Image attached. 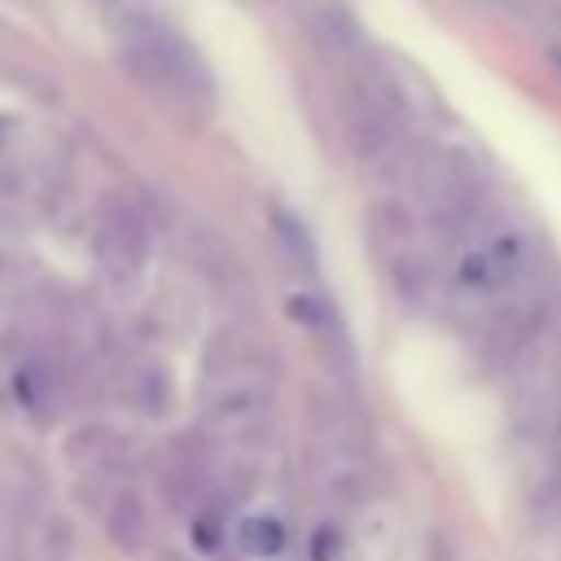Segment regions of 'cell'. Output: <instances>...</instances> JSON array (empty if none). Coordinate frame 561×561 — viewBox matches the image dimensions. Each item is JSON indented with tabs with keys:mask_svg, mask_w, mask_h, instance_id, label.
I'll return each mask as SVG.
<instances>
[{
	"mask_svg": "<svg viewBox=\"0 0 561 561\" xmlns=\"http://www.w3.org/2000/svg\"><path fill=\"white\" fill-rule=\"evenodd\" d=\"M114 26L118 39V57L127 61V70L158 92L167 105L188 110V114H206L215 105V75L202 61V53L149 4H131L114 18H105Z\"/></svg>",
	"mask_w": 561,
	"mask_h": 561,
	"instance_id": "1",
	"label": "cell"
},
{
	"mask_svg": "<svg viewBox=\"0 0 561 561\" xmlns=\"http://www.w3.org/2000/svg\"><path fill=\"white\" fill-rule=\"evenodd\" d=\"M337 114H342V136H346L351 153L364 162L390 153L403 136V123H408V105H403L399 88L381 70H373L368 61L346 70Z\"/></svg>",
	"mask_w": 561,
	"mask_h": 561,
	"instance_id": "2",
	"label": "cell"
},
{
	"mask_svg": "<svg viewBox=\"0 0 561 561\" xmlns=\"http://www.w3.org/2000/svg\"><path fill=\"white\" fill-rule=\"evenodd\" d=\"M535 245L522 232H482L456 250L451 276L473 298H508L535 276Z\"/></svg>",
	"mask_w": 561,
	"mask_h": 561,
	"instance_id": "3",
	"label": "cell"
},
{
	"mask_svg": "<svg viewBox=\"0 0 561 561\" xmlns=\"http://www.w3.org/2000/svg\"><path fill=\"white\" fill-rule=\"evenodd\" d=\"M149 219L140 215L136 202L127 197H110L101 210H96V228H92V250H96V263L105 272V280L114 285H131L145 263H149Z\"/></svg>",
	"mask_w": 561,
	"mask_h": 561,
	"instance_id": "4",
	"label": "cell"
},
{
	"mask_svg": "<svg viewBox=\"0 0 561 561\" xmlns=\"http://www.w3.org/2000/svg\"><path fill=\"white\" fill-rule=\"evenodd\" d=\"M285 311H289V320L311 337V346L320 351V359L329 364V373H337L342 381H355L359 355H355L351 329H346L342 311L333 307V298L302 289V294H289V298H285Z\"/></svg>",
	"mask_w": 561,
	"mask_h": 561,
	"instance_id": "5",
	"label": "cell"
},
{
	"mask_svg": "<svg viewBox=\"0 0 561 561\" xmlns=\"http://www.w3.org/2000/svg\"><path fill=\"white\" fill-rule=\"evenodd\" d=\"M302 22H307L311 44H316L329 61H337L342 70H355V66L368 61L364 31H359V22H355V13H351L346 4H337V0H316Z\"/></svg>",
	"mask_w": 561,
	"mask_h": 561,
	"instance_id": "6",
	"label": "cell"
},
{
	"mask_svg": "<svg viewBox=\"0 0 561 561\" xmlns=\"http://www.w3.org/2000/svg\"><path fill=\"white\" fill-rule=\"evenodd\" d=\"M105 535H110V543L123 548V552H136V548L145 543L149 517H145V504H140L136 491H118V495L110 500V508H105Z\"/></svg>",
	"mask_w": 561,
	"mask_h": 561,
	"instance_id": "7",
	"label": "cell"
},
{
	"mask_svg": "<svg viewBox=\"0 0 561 561\" xmlns=\"http://www.w3.org/2000/svg\"><path fill=\"white\" fill-rule=\"evenodd\" d=\"M232 543L245 552V557H254V561H267V557H276V552H285V526H280V517H272V513H245L237 526H232Z\"/></svg>",
	"mask_w": 561,
	"mask_h": 561,
	"instance_id": "8",
	"label": "cell"
},
{
	"mask_svg": "<svg viewBox=\"0 0 561 561\" xmlns=\"http://www.w3.org/2000/svg\"><path fill=\"white\" fill-rule=\"evenodd\" d=\"M272 232H276V245L285 250V259H289L294 267L316 272L320 254H316V241H311V232H307L302 219H294L289 210H276V215H272Z\"/></svg>",
	"mask_w": 561,
	"mask_h": 561,
	"instance_id": "9",
	"label": "cell"
},
{
	"mask_svg": "<svg viewBox=\"0 0 561 561\" xmlns=\"http://www.w3.org/2000/svg\"><path fill=\"white\" fill-rule=\"evenodd\" d=\"M114 451H118V443H114L105 430H79V434L70 438V460H79V465H88V469L105 465Z\"/></svg>",
	"mask_w": 561,
	"mask_h": 561,
	"instance_id": "10",
	"label": "cell"
},
{
	"mask_svg": "<svg viewBox=\"0 0 561 561\" xmlns=\"http://www.w3.org/2000/svg\"><path fill=\"white\" fill-rule=\"evenodd\" d=\"M167 399H171V381H167V373H162V364H149V368H140V386H136V403H140L145 412H158V408H167Z\"/></svg>",
	"mask_w": 561,
	"mask_h": 561,
	"instance_id": "11",
	"label": "cell"
},
{
	"mask_svg": "<svg viewBox=\"0 0 561 561\" xmlns=\"http://www.w3.org/2000/svg\"><path fill=\"white\" fill-rule=\"evenodd\" d=\"M539 13H543V22L561 35V0H539Z\"/></svg>",
	"mask_w": 561,
	"mask_h": 561,
	"instance_id": "12",
	"label": "cell"
}]
</instances>
